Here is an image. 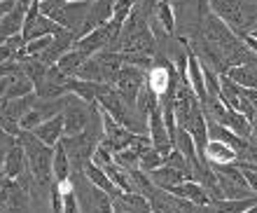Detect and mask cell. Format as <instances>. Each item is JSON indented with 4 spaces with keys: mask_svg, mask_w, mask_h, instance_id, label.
I'll return each instance as SVG.
<instances>
[{
    "mask_svg": "<svg viewBox=\"0 0 257 213\" xmlns=\"http://www.w3.org/2000/svg\"><path fill=\"white\" fill-rule=\"evenodd\" d=\"M17 143L24 148L26 155V166L31 176H33L35 185L49 187L52 180V157H54V148L47 143H42L40 138H35L31 131H21L17 136Z\"/></svg>",
    "mask_w": 257,
    "mask_h": 213,
    "instance_id": "6da1fadb",
    "label": "cell"
},
{
    "mask_svg": "<svg viewBox=\"0 0 257 213\" xmlns=\"http://www.w3.org/2000/svg\"><path fill=\"white\" fill-rule=\"evenodd\" d=\"M210 12L217 19L227 24L236 38H243L250 33L257 21V3H245V0H208Z\"/></svg>",
    "mask_w": 257,
    "mask_h": 213,
    "instance_id": "7a4b0ae2",
    "label": "cell"
},
{
    "mask_svg": "<svg viewBox=\"0 0 257 213\" xmlns=\"http://www.w3.org/2000/svg\"><path fill=\"white\" fill-rule=\"evenodd\" d=\"M145 75H148V70L124 63L122 68H119V73H117V77H115V84H112V87H115L117 94H119V98H122L131 110H134V105H136L138 91H141V87L145 84Z\"/></svg>",
    "mask_w": 257,
    "mask_h": 213,
    "instance_id": "3957f363",
    "label": "cell"
},
{
    "mask_svg": "<svg viewBox=\"0 0 257 213\" xmlns=\"http://www.w3.org/2000/svg\"><path fill=\"white\" fill-rule=\"evenodd\" d=\"M63 136H75L87 127L89 117H91V103L77 98L75 94H66V103H63Z\"/></svg>",
    "mask_w": 257,
    "mask_h": 213,
    "instance_id": "277c9868",
    "label": "cell"
},
{
    "mask_svg": "<svg viewBox=\"0 0 257 213\" xmlns=\"http://www.w3.org/2000/svg\"><path fill=\"white\" fill-rule=\"evenodd\" d=\"M89 5L91 3H84V0H68V3H63L61 7H56L54 12L49 14V19L54 21V24H59L61 28L77 35V31H80L84 19H87Z\"/></svg>",
    "mask_w": 257,
    "mask_h": 213,
    "instance_id": "5b68a950",
    "label": "cell"
},
{
    "mask_svg": "<svg viewBox=\"0 0 257 213\" xmlns=\"http://www.w3.org/2000/svg\"><path fill=\"white\" fill-rule=\"evenodd\" d=\"M238 159V152L229 148L227 143L217 141V138H208L206 152H203V162L208 166H222V164H234Z\"/></svg>",
    "mask_w": 257,
    "mask_h": 213,
    "instance_id": "8992f818",
    "label": "cell"
},
{
    "mask_svg": "<svg viewBox=\"0 0 257 213\" xmlns=\"http://www.w3.org/2000/svg\"><path fill=\"white\" fill-rule=\"evenodd\" d=\"M73 45H75V33H70V31H61L59 35H52V42L47 45V49H45L40 56H35V59H40L45 66H54V63L59 61V56L66 54Z\"/></svg>",
    "mask_w": 257,
    "mask_h": 213,
    "instance_id": "52a82bcc",
    "label": "cell"
},
{
    "mask_svg": "<svg viewBox=\"0 0 257 213\" xmlns=\"http://www.w3.org/2000/svg\"><path fill=\"white\" fill-rule=\"evenodd\" d=\"M166 192H171L173 197H180V199L192 201V204H196V206H203V204H208L210 201V194L206 192V187H203L199 180H183V183L169 187Z\"/></svg>",
    "mask_w": 257,
    "mask_h": 213,
    "instance_id": "ba28073f",
    "label": "cell"
},
{
    "mask_svg": "<svg viewBox=\"0 0 257 213\" xmlns=\"http://www.w3.org/2000/svg\"><path fill=\"white\" fill-rule=\"evenodd\" d=\"M24 171H28L26 166V155H24V148L19 143H14L10 150L5 152V159H3V169L0 173L10 180H17Z\"/></svg>",
    "mask_w": 257,
    "mask_h": 213,
    "instance_id": "9c48e42d",
    "label": "cell"
},
{
    "mask_svg": "<svg viewBox=\"0 0 257 213\" xmlns=\"http://www.w3.org/2000/svg\"><path fill=\"white\" fill-rule=\"evenodd\" d=\"M35 138H40L42 143H47L54 148L59 141H61L63 136V115L59 113V115L49 117V120H45V122H40L38 127H35L33 131H31Z\"/></svg>",
    "mask_w": 257,
    "mask_h": 213,
    "instance_id": "30bf717a",
    "label": "cell"
},
{
    "mask_svg": "<svg viewBox=\"0 0 257 213\" xmlns=\"http://www.w3.org/2000/svg\"><path fill=\"white\" fill-rule=\"evenodd\" d=\"M26 7L24 3L17 0V5L10 10V12L0 19V40H7L12 35H19L21 33V26H24V14H26Z\"/></svg>",
    "mask_w": 257,
    "mask_h": 213,
    "instance_id": "8fae6325",
    "label": "cell"
},
{
    "mask_svg": "<svg viewBox=\"0 0 257 213\" xmlns=\"http://www.w3.org/2000/svg\"><path fill=\"white\" fill-rule=\"evenodd\" d=\"M82 176L87 178V183H91L94 187H98V190H103L105 194H110L112 199L119 194V190H117V187L112 185V180L108 178V173L103 171L101 166H96L94 162H87V164L82 166Z\"/></svg>",
    "mask_w": 257,
    "mask_h": 213,
    "instance_id": "7c38bea8",
    "label": "cell"
},
{
    "mask_svg": "<svg viewBox=\"0 0 257 213\" xmlns=\"http://www.w3.org/2000/svg\"><path fill=\"white\" fill-rule=\"evenodd\" d=\"M73 178V166H70V159H68V152L63 148V143L54 145V157H52V180L54 183H66V180Z\"/></svg>",
    "mask_w": 257,
    "mask_h": 213,
    "instance_id": "4fadbf2b",
    "label": "cell"
},
{
    "mask_svg": "<svg viewBox=\"0 0 257 213\" xmlns=\"http://www.w3.org/2000/svg\"><path fill=\"white\" fill-rule=\"evenodd\" d=\"M112 204L128 213H150V201L138 192H119L112 199Z\"/></svg>",
    "mask_w": 257,
    "mask_h": 213,
    "instance_id": "5bb4252c",
    "label": "cell"
},
{
    "mask_svg": "<svg viewBox=\"0 0 257 213\" xmlns=\"http://www.w3.org/2000/svg\"><path fill=\"white\" fill-rule=\"evenodd\" d=\"M215 180H217V190H220V194H222V199H248V197H255V192H250L248 187L238 185V183L224 178V176H220V173H215Z\"/></svg>",
    "mask_w": 257,
    "mask_h": 213,
    "instance_id": "9a60e30c",
    "label": "cell"
},
{
    "mask_svg": "<svg viewBox=\"0 0 257 213\" xmlns=\"http://www.w3.org/2000/svg\"><path fill=\"white\" fill-rule=\"evenodd\" d=\"M87 59H89V56H87V54H82L80 49L70 47L63 56H59V61H56L54 66H56L59 70H61V73H63L66 77H75L77 68H80V66H82L84 61H87Z\"/></svg>",
    "mask_w": 257,
    "mask_h": 213,
    "instance_id": "2e32d148",
    "label": "cell"
},
{
    "mask_svg": "<svg viewBox=\"0 0 257 213\" xmlns=\"http://www.w3.org/2000/svg\"><path fill=\"white\" fill-rule=\"evenodd\" d=\"M224 127L229 131H234L236 136L248 138L252 134V122L245 115H241L238 110H227V117H224Z\"/></svg>",
    "mask_w": 257,
    "mask_h": 213,
    "instance_id": "e0dca14e",
    "label": "cell"
},
{
    "mask_svg": "<svg viewBox=\"0 0 257 213\" xmlns=\"http://www.w3.org/2000/svg\"><path fill=\"white\" fill-rule=\"evenodd\" d=\"M152 19L159 21V26L169 35H176V12H173L171 0H159V3H157V10H155V17H152Z\"/></svg>",
    "mask_w": 257,
    "mask_h": 213,
    "instance_id": "ac0fdd59",
    "label": "cell"
},
{
    "mask_svg": "<svg viewBox=\"0 0 257 213\" xmlns=\"http://www.w3.org/2000/svg\"><path fill=\"white\" fill-rule=\"evenodd\" d=\"M35 87L33 82L28 80L24 73H17V75L10 77V84H7V91H5V98H21V96H26V94H33Z\"/></svg>",
    "mask_w": 257,
    "mask_h": 213,
    "instance_id": "d6986e66",
    "label": "cell"
},
{
    "mask_svg": "<svg viewBox=\"0 0 257 213\" xmlns=\"http://www.w3.org/2000/svg\"><path fill=\"white\" fill-rule=\"evenodd\" d=\"M75 77H77V80H89V82H105L103 68H101V63H98V59H96V56H89L87 61L77 68ZM105 84H108V82H105Z\"/></svg>",
    "mask_w": 257,
    "mask_h": 213,
    "instance_id": "ffe728a7",
    "label": "cell"
},
{
    "mask_svg": "<svg viewBox=\"0 0 257 213\" xmlns=\"http://www.w3.org/2000/svg\"><path fill=\"white\" fill-rule=\"evenodd\" d=\"M164 162H166V155H162V152H157L155 148H148V150L141 155V159H138V169L145 173L155 171L157 166H162Z\"/></svg>",
    "mask_w": 257,
    "mask_h": 213,
    "instance_id": "44dd1931",
    "label": "cell"
},
{
    "mask_svg": "<svg viewBox=\"0 0 257 213\" xmlns=\"http://www.w3.org/2000/svg\"><path fill=\"white\" fill-rule=\"evenodd\" d=\"M17 143V136L7 134L5 129H0V169H3V159H5V152Z\"/></svg>",
    "mask_w": 257,
    "mask_h": 213,
    "instance_id": "7402d4cb",
    "label": "cell"
},
{
    "mask_svg": "<svg viewBox=\"0 0 257 213\" xmlns=\"http://www.w3.org/2000/svg\"><path fill=\"white\" fill-rule=\"evenodd\" d=\"M63 213H82L80 201H77V194H75V190H70V192L63 194Z\"/></svg>",
    "mask_w": 257,
    "mask_h": 213,
    "instance_id": "603a6c76",
    "label": "cell"
},
{
    "mask_svg": "<svg viewBox=\"0 0 257 213\" xmlns=\"http://www.w3.org/2000/svg\"><path fill=\"white\" fill-rule=\"evenodd\" d=\"M241 40H243V45H245L248 49H250L252 54H257V38H252L250 33H245L243 38H241Z\"/></svg>",
    "mask_w": 257,
    "mask_h": 213,
    "instance_id": "cb8c5ba5",
    "label": "cell"
},
{
    "mask_svg": "<svg viewBox=\"0 0 257 213\" xmlns=\"http://www.w3.org/2000/svg\"><path fill=\"white\" fill-rule=\"evenodd\" d=\"M14 5H17V0H0V19H3Z\"/></svg>",
    "mask_w": 257,
    "mask_h": 213,
    "instance_id": "d4e9b609",
    "label": "cell"
},
{
    "mask_svg": "<svg viewBox=\"0 0 257 213\" xmlns=\"http://www.w3.org/2000/svg\"><path fill=\"white\" fill-rule=\"evenodd\" d=\"M112 213H128V211H124V208H119V206H115V204H112Z\"/></svg>",
    "mask_w": 257,
    "mask_h": 213,
    "instance_id": "484cf974",
    "label": "cell"
},
{
    "mask_svg": "<svg viewBox=\"0 0 257 213\" xmlns=\"http://www.w3.org/2000/svg\"><path fill=\"white\" fill-rule=\"evenodd\" d=\"M241 213H257V204L255 206H250V208H245V211H241Z\"/></svg>",
    "mask_w": 257,
    "mask_h": 213,
    "instance_id": "4316f807",
    "label": "cell"
},
{
    "mask_svg": "<svg viewBox=\"0 0 257 213\" xmlns=\"http://www.w3.org/2000/svg\"><path fill=\"white\" fill-rule=\"evenodd\" d=\"M252 136L257 138V124H252Z\"/></svg>",
    "mask_w": 257,
    "mask_h": 213,
    "instance_id": "83f0119b",
    "label": "cell"
},
{
    "mask_svg": "<svg viewBox=\"0 0 257 213\" xmlns=\"http://www.w3.org/2000/svg\"><path fill=\"white\" fill-rule=\"evenodd\" d=\"M250 35H252V38H257V28H252V31H250Z\"/></svg>",
    "mask_w": 257,
    "mask_h": 213,
    "instance_id": "f1b7e54d",
    "label": "cell"
},
{
    "mask_svg": "<svg viewBox=\"0 0 257 213\" xmlns=\"http://www.w3.org/2000/svg\"><path fill=\"white\" fill-rule=\"evenodd\" d=\"M84 3H94V0H84Z\"/></svg>",
    "mask_w": 257,
    "mask_h": 213,
    "instance_id": "f546056e",
    "label": "cell"
},
{
    "mask_svg": "<svg viewBox=\"0 0 257 213\" xmlns=\"http://www.w3.org/2000/svg\"><path fill=\"white\" fill-rule=\"evenodd\" d=\"M38 3H45V0H38Z\"/></svg>",
    "mask_w": 257,
    "mask_h": 213,
    "instance_id": "4dcf8cb0",
    "label": "cell"
},
{
    "mask_svg": "<svg viewBox=\"0 0 257 213\" xmlns=\"http://www.w3.org/2000/svg\"><path fill=\"white\" fill-rule=\"evenodd\" d=\"M255 28H257V21H255Z\"/></svg>",
    "mask_w": 257,
    "mask_h": 213,
    "instance_id": "1f68e13d",
    "label": "cell"
}]
</instances>
